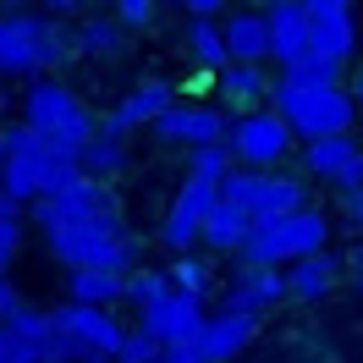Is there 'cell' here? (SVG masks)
<instances>
[{
	"label": "cell",
	"mask_w": 363,
	"mask_h": 363,
	"mask_svg": "<svg viewBox=\"0 0 363 363\" xmlns=\"http://www.w3.org/2000/svg\"><path fill=\"white\" fill-rule=\"evenodd\" d=\"M23 127L39 133L45 149L55 160H67V165H77L83 143H94V133H99L94 111L61 83V77H33V89H28V99H23Z\"/></svg>",
	"instance_id": "obj_1"
},
{
	"label": "cell",
	"mask_w": 363,
	"mask_h": 363,
	"mask_svg": "<svg viewBox=\"0 0 363 363\" xmlns=\"http://www.w3.org/2000/svg\"><path fill=\"white\" fill-rule=\"evenodd\" d=\"M325 248H330V215L308 204L286 220H259L248 242L237 248V259H242V270H292L297 259H314Z\"/></svg>",
	"instance_id": "obj_2"
},
{
	"label": "cell",
	"mask_w": 363,
	"mask_h": 363,
	"mask_svg": "<svg viewBox=\"0 0 363 363\" xmlns=\"http://www.w3.org/2000/svg\"><path fill=\"white\" fill-rule=\"evenodd\" d=\"M50 253L77 270H99V275H133L138 270V237L127 231L121 215H105V220H83V226L50 231Z\"/></svg>",
	"instance_id": "obj_3"
},
{
	"label": "cell",
	"mask_w": 363,
	"mask_h": 363,
	"mask_svg": "<svg viewBox=\"0 0 363 363\" xmlns=\"http://www.w3.org/2000/svg\"><path fill=\"white\" fill-rule=\"evenodd\" d=\"M270 116L286 121L292 138H352V121H358V105L347 99V89H303V83H286L275 77L270 83Z\"/></svg>",
	"instance_id": "obj_4"
},
{
	"label": "cell",
	"mask_w": 363,
	"mask_h": 363,
	"mask_svg": "<svg viewBox=\"0 0 363 363\" xmlns=\"http://www.w3.org/2000/svg\"><path fill=\"white\" fill-rule=\"evenodd\" d=\"M72 33L50 11H0V77H39L61 67Z\"/></svg>",
	"instance_id": "obj_5"
},
{
	"label": "cell",
	"mask_w": 363,
	"mask_h": 363,
	"mask_svg": "<svg viewBox=\"0 0 363 363\" xmlns=\"http://www.w3.org/2000/svg\"><path fill=\"white\" fill-rule=\"evenodd\" d=\"M83 171L77 165H67V160H55L45 149V138L28 133L23 121L6 133V165H0V193H6V204H39L45 193H55V187H67V182H77Z\"/></svg>",
	"instance_id": "obj_6"
},
{
	"label": "cell",
	"mask_w": 363,
	"mask_h": 363,
	"mask_svg": "<svg viewBox=\"0 0 363 363\" xmlns=\"http://www.w3.org/2000/svg\"><path fill=\"white\" fill-rule=\"evenodd\" d=\"M50 325H55V336L77 352V363H116V347L127 336V325H121L111 308H83V303H61V308L50 314Z\"/></svg>",
	"instance_id": "obj_7"
},
{
	"label": "cell",
	"mask_w": 363,
	"mask_h": 363,
	"mask_svg": "<svg viewBox=\"0 0 363 363\" xmlns=\"http://www.w3.org/2000/svg\"><path fill=\"white\" fill-rule=\"evenodd\" d=\"M286 149H292V133L270 111H248V116H237V121H226V155L242 171H270V165L286 160Z\"/></svg>",
	"instance_id": "obj_8"
},
{
	"label": "cell",
	"mask_w": 363,
	"mask_h": 363,
	"mask_svg": "<svg viewBox=\"0 0 363 363\" xmlns=\"http://www.w3.org/2000/svg\"><path fill=\"white\" fill-rule=\"evenodd\" d=\"M105 215H121L116 193L105 182H89V177L67 182V187H55V193H45L33 204V220L45 226V237L50 231H67V226H83V220H105Z\"/></svg>",
	"instance_id": "obj_9"
},
{
	"label": "cell",
	"mask_w": 363,
	"mask_h": 363,
	"mask_svg": "<svg viewBox=\"0 0 363 363\" xmlns=\"http://www.w3.org/2000/svg\"><path fill=\"white\" fill-rule=\"evenodd\" d=\"M204 319H209L204 303H193V297H182V292H165V297H155L149 308H138L133 330H138V336H149L160 352H171V347H199Z\"/></svg>",
	"instance_id": "obj_10"
},
{
	"label": "cell",
	"mask_w": 363,
	"mask_h": 363,
	"mask_svg": "<svg viewBox=\"0 0 363 363\" xmlns=\"http://www.w3.org/2000/svg\"><path fill=\"white\" fill-rule=\"evenodd\" d=\"M160 143H182V149H209L226 143V111L220 105H199V99H177L155 116Z\"/></svg>",
	"instance_id": "obj_11"
},
{
	"label": "cell",
	"mask_w": 363,
	"mask_h": 363,
	"mask_svg": "<svg viewBox=\"0 0 363 363\" xmlns=\"http://www.w3.org/2000/svg\"><path fill=\"white\" fill-rule=\"evenodd\" d=\"M308 11V55H325V61H352L358 50V17L347 0H303Z\"/></svg>",
	"instance_id": "obj_12"
},
{
	"label": "cell",
	"mask_w": 363,
	"mask_h": 363,
	"mask_svg": "<svg viewBox=\"0 0 363 363\" xmlns=\"http://www.w3.org/2000/svg\"><path fill=\"white\" fill-rule=\"evenodd\" d=\"M215 199H220V193H215L209 182H193V177L177 187V199H171V209H165V226H160V242L177 253V259L199 248V231H204Z\"/></svg>",
	"instance_id": "obj_13"
},
{
	"label": "cell",
	"mask_w": 363,
	"mask_h": 363,
	"mask_svg": "<svg viewBox=\"0 0 363 363\" xmlns=\"http://www.w3.org/2000/svg\"><path fill=\"white\" fill-rule=\"evenodd\" d=\"M165 105H177V89H171L165 77H149V83H138V89L127 94V99H121L105 121H99V133L127 143V133H133V127H155V116L165 111Z\"/></svg>",
	"instance_id": "obj_14"
},
{
	"label": "cell",
	"mask_w": 363,
	"mask_h": 363,
	"mask_svg": "<svg viewBox=\"0 0 363 363\" xmlns=\"http://www.w3.org/2000/svg\"><path fill=\"white\" fill-rule=\"evenodd\" d=\"M286 297V275L281 270H237L220 292V314H242V319H259L264 308H275Z\"/></svg>",
	"instance_id": "obj_15"
},
{
	"label": "cell",
	"mask_w": 363,
	"mask_h": 363,
	"mask_svg": "<svg viewBox=\"0 0 363 363\" xmlns=\"http://www.w3.org/2000/svg\"><path fill=\"white\" fill-rule=\"evenodd\" d=\"M264 28H270V61L281 72L297 67V61L308 55V11H303V0H275V6H264Z\"/></svg>",
	"instance_id": "obj_16"
},
{
	"label": "cell",
	"mask_w": 363,
	"mask_h": 363,
	"mask_svg": "<svg viewBox=\"0 0 363 363\" xmlns=\"http://www.w3.org/2000/svg\"><path fill=\"white\" fill-rule=\"evenodd\" d=\"M220 45H226L231 67H264V61H270L264 11H226V17H220Z\"/></svg>",
	"instance_id": "obj_17"
},
{
	"label": "cell",
	"mask_w": 363,
	"mask_h": 363,
	"mask_svg": "<svg viewBox=\"0 0 363 363\" xmlns=\"http://www.w3.org/2000/svg\"><path fill=\"white\" fill-rule=\"evenodd\" d=\"M297 209H308V182L292 177V171H264V187H259V204H253V226L259 220H286Z\"/></svg>",
	"instance_id": "obj_18"
},
{
	"label": "cell",
	"mask_w": 363,
	"mask_h": 363,
	"mask_svg": "<svg viewBox=\"0 0 363 363\" xmlns=\"http://www.w3.org/2000/svg\"><path fill=\"white\" fill-rule=\"evenodd\" d=\"M253 330H259V319L209 314V319H204V336H199V352H204L209 363H231V358H237V352L253 341Z\"/></svg>",
	"instance_id": "obj_19"
},
{
	"label": "cell",
	"mask_w": 363,
	"mask_h": 363,
	"mask_svg": "<svg viewBox=\"0 0 363 363\" xmlns=\"http://www.w3.org/2000/svg\"><path fill=\"white\" fill-rule=\"evenodd\" d=\"M281 275H286V297H297V303H319V297L341 281V259L325 248V253H314V259H297L292 270H281Z\"/></svg>",
	"instance_id": "obj_20"
},
{
	"label": "cell",
	"mask_w": 363,
	"mask_h": 363,
	"mask_svg": "<svg viewBox=\"0 0 363 363\" xmlns=\"http://www.w3.org/2000/svg\"><path fill=\"white\" fill-rule=\"evenodd\" d=\"M270 83L275 77L264 67H226L220 77H215V94H220L237 116H248V111H259V105L270 99Z\"/></svg>",
	"instance_id": "obj_21"
},
{
	"label": "cell",
	"mask_w": 363,
	"mask_h": 363,
	"mask_svg": "<svg viewBox=\"0 0 363 363\" xmlns=\"http://www.w3.org/2000/svg\"><path fill=\"white\" fill-rule=\"evenodd\" d=\"M248 231H253V220L242 215V209H231V204H220V199H215L204 231H199V242H204L209 253H237L242 242H248Z\"/></svg>",
	"instance_id": "obj_22"
},
{
	"label": "cell",
	"mask_w": 363,
	"mask_h": 363,
	"mask_svg": "<svg viewBox=\"0 0 363 363\" xmlns=\"http://www.w3.org/2000/svg\"><path fill=\"white\" fill-rule=\"evenodd\" d=\"M358 149H363L358 138H319V143H303V171L314 182H336Z\"/></svg>",
	"instance_id": "obj_23"
},
{
	"label": "cell",
	"mask_w": 363,
	"mask_h": 363,
	"mask_svg": "<svg viewBox=\"0 0 363 363\" xmlns=\"http://www.w3.org/2000/svg\"><path fill=\"white\" fill-rule=\"evenodd\" d=\"M121 286H127V275H99V270H77L67 281V303H83V308H111L121 303Z\"/></svg>",
	"instance_id": "obj_24"
},
{
	"label": "cell",
	"mask_w": 363,
	"mask_h": 363,
	"mask_svg": "<svg viewBox=\"0 0 363 363\" xmlns=\"http://www.w3.org/2000/svg\"><path fill=\"white\" fill-rule=\"evenodd\" d=\"M77 171L89 182H111L127 171V143L121 138H105V133H94V143H83V155H77Z\"/></svg>",
	"instance_id": "obj_25"
},
{
	"label": "cell",
	"mask_w": 363,
	"mask_h": 363,
	"mask_svg": "<svg viewBox=\"0 0 363 363\" xmlns=\"http://www.w3.org/2000/svg\"><path fill=\"white\" fill-rule=\"evenodd\" d=\"M165 281H171V292L193 297V303H204V297L215 292V270H209V264L199 259V253H182V259H171Z\"/></svg>",
	"instance_id": "obj_26"
},
{
	"label": "cell",
	"mask_w": 363,
	"mask_h": 363,
	"mask_svg": "<svg viewBox=\"0 0 363 363\" xmlns=\"http://www.w3.org/2000/svg\"><path fill=\"white\" fill-rule=\"evenodd\" d=\"M187 50H193V67L199 72H220L231 67L226 61V45H220V23H187Z\"/></svg>",
	"instance_id": "obj_27"
},
{
	"label": "cell",
	"mask_w": 363,
	"mask_h": 363,
	"mask_svg": "<svg viewBox=\"0 0 363 363\" xmlns=\"http://www.w3.org/2000/svg\"><path fill=\"white\" fill-rule=\"evenodd\" d=\"M231 171H237V165H231L226 143H209V149H187V177H193V182H209L215 193H220V182H226Z\"/></svg>",
	"instance_id": "obj_28"
},
{
	"label": "cell",
	"mask_w": 363,
	"mask_h": 363,
	"mask_svg": "<svg viewBox=\"0 0 363 363\" xmlns=\"http://www.w3.org/2000/svg\"><path fill=\"white\" fill-rule=\"evenodd\" d=\"M72 45L89 50V55H111V50H121V28H116V17H83Z\"/></svg>",
	"instance_id": "obj_29"
},
{
	"label": "cell",
	"mask_w": 363,
	"mask_h": 363,
	"mask_svg": "<svg viewBox=\"0 0 363 363\" xmlns=\"http://www.w3.org/2000/svg\"><path fill=\"white\" fill-rule=\"evenodd\" d=\"M259 187H264V171H242V165H237V171L220 182V204L253 215V204H259Z\"/></svg>",
	"instance_id": "obj_30"
},
{
	"label": "cell",
	"mask_w": 363,
	"mask_h": 363,
	"mask_svg": "<svg viewBox=\"0 0 363 363\" xmlns=\"http://www.w3.org/2000/svg\"><path fill=\"white\" fill-rule=\"evenodd\" d=\"M171 292V281H165V270H133L127 275V286H121V303H133V308H149L155 297Z\"/></svg>",
	"instance_id": "obj_31"
},
{
	"label": "cell",
	"mask_w": 363,
	"mask_h": 363,
	"mask_svg": "<svg viewBox=\"0 0 363 363\" xmlns=\"http://www.w3.org/2000/svg\"><path fill=\"white\" fill-rule=\"evenodd\" d=\"M111 17H116V28L127 33V28H149L160 17V6L155 0H121V6H111Z\"/></svg>",
	"instance_id": "obj_32"
},
{
	"label": "cell",
	"mask_w": 363,
	"mask_h": 363,
	"mask_svg": "<svg viewBox=\"0 0 363 363\" xmlns=\"http://www.w3.org/2000/svg\"><path fill=\"white\" fill-rule=\"evenodd\" d=\"M17 253H23V220H17V215H6V220H0V281L11 275Z\"/></svg>",
	"instance_id": "obj_33"
},
{
	"label": "cell",
	"mask_w": 363,
	"mask_h": 363,
	"mask_svg": "<svg viewBox=\"0 0 363 363\" xmlns=\"http://www.w3.org/2000/svg\"><path fill=\"white\" fill-rule=\"evenodd\" d=\"M116 363H160V347H155L149 336L127 330V336H121V347H116Z\"/></svg>",
	"instance_id": "obj_34"
},
{
	"label": "cell",
	"mask_w": 363,
	"mask_h": 363,
	"mask_svg": "<svg viewBox=\"0 0 363 363\" xmlns=\"http://www.w3.org/2000/svg\"><path fill=\"white\" fill-rule=\"evenodd\" d=\"M330 187H336L341 199H352V193H363V149H358L352 160H347V171H341V177L330 182Z\"/></svg>",
	"instance_id": "obj_35"
},
{
	"label": "cell",
	"mask_w": 363,
	"mask_h": 363,
	"mask_svg": "<svg viewBox=\"0 0 363 363\" xmlns=\"http://www.w3.org/2000/svg\"><path fill=\"white\" fill-rule=\"evenodd\" d=\"M0 363H39V352H33V347H23L11 330H0Z\"/></svg>",
	"instance_id": "obj_36"
},
{
	"label": "cell",
	"mask_w": 363,
	"mask_h": 363,
	"mask_svg": "<svg viewBox=\"0 0 363 363\" xmlns=\"http://www.w3.org/2000/svg\"><path fill=\"white\" fill-rule=\"evenodd\" d=\"M226 6L220 0H187V23H220Z\"/></svg>",
	"instance_id": "obj_37"
},
{
	"label": "cell",
	"mask_w": 363,
	"mask_h": 363,
	"mask_svg": "<svg viewBox=\"0 0 363 363\" xmlns=\"http://www.w3.org/2000/svg\"><path fill=\"white\" fill-rule=\"evenodd\" d=\"M17 308H23V297H17V286H11V275H6V281H0V325H6V319L17 314Z\"/></svg>",
	"instance_id": "obj_38"
},
{
	"label": "cell",
	"mask_w": 363,
	"mask_h": 363,
	"mask_svg": "<svg viewBox=\"0 0 363 363\" xmlns=\"http://www.w3.org/2000/svg\"><path fill=\"white\" fill-rule=\"evenodd\" d=\"M160 363H209L199 347H171V352H160Z\"/></svg>",
	"instance_id": "obj_39"
},
{
	"label": "cell",
	"mask_w": 363,
	"mask_h": 363,
	"mask_svg": "<svg viewBox=\"0 0 363 363\" xmlns=\"http://www.w3.org/2000/svg\"><path fill=\"white\" fill-rule=\"evenodd\" d=\"M341 215H347V226H358V231H363V193L341 199Z\"/></svg>",
	"instance_id": "obj_40"
},
{
	"label": "cell",
	"mask_w": 363,
	"mask_h": 363,
	"mask_svg": "<svg viewBox=\"0 0 363 363\" xmlns=\"http://www.w3.org/2000/svg\"><path fill=\"white\" fill-rule=\"evenodd\" d=\"M341 89H347V99H352V105H363V61L347 72V83H341Z\"/></svg>",
	"instance_id": "obj_41"
},
{
	"label": "cell",
	"mask_w": 363,
	"mask_h": 363,
	"mask_svg": "<svg viewBox=\"0 0 363 363\" xmlns=\"http://www.w3.org/2000/svg\"><path fill=\"white\" fill-rule=\"evenodd\" d=\"M6 215H17V209H11V204H6V193H0V220H6Z\"/></svg>",
	"instance_id": "obj_42"
},
{
	"label": "cell",
	"mask_w": 363,
	"mask_h": 363,
	"mask_svg": "<svg viewBox=\"0 0 363 363\" xmlns=\"http://www.w3.org/2000/svg\"><path fill=\"white\" fill-rule=\"evenodd\" d=\"M0 165H6V133H0Z\"/></svg>",
	"instance_id": "obj_43"
},
{
	"label": "cell",
	"mask_w": 363,
	"mask_h": 363,
	"mask_svg": "<svg viewBox=\"0 0 363 363\" xmlns=\"http://www.w3.org/2000/svg\"><path fill=\"white\" fill-rule=\"evenodd\" d=\"M358 292H363V264H358Z\"/></svg>",
	"instance_id": "obj_44"
}]
</instances>
